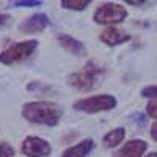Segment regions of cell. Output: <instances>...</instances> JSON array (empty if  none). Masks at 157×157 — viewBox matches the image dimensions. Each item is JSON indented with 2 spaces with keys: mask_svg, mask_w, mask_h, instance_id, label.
Masks as SVG:
<instances>
[{
  "mask_svg": "<svg viewBox=\"0 0 157 157\" xmlns=\"http://www.w3.org/2000/svg\"><path fill=\"white\" fill-rule=\"evenodd\" d=\"M93 146H94V141L91 138H85L80 143H77V145L68 148L60 157H85V155H88L91 152Z\"/></svg>",
  "mask_w": 157,
  "mask_h": 157,
  "instance_id": "11",
  "label": "cell"
},
{
  "mask_svg": "<svg viewBox=\"0 0 157 157\" xmlns=\"http://www.w3.org/2000/svg\"><path fill=\"white\" fill-rule=\"evenodd\" d=\"M47 25H49V17L44 13H36V14H32L30 17L24 19L19 24V32L21 33H39Z\"/></svg>",
  "mask_w": 157,
  "mask_h": 157,
  "instance_id": "7",
  "label": "cell"
},
{
  "mask_svg": "<svg viewBox=\"0 0 157 157\" xmlns=\"http://www.w3.org/2000/svg\"><path fill=\"white\" fill-rule=\"evenodd\" d=\"M14 155V148L10 143L0 140V157H13Z\"/></svg>",
  "mask_w": 157,
  "mask_h": 157,
  "instance_id": "14",
  "label": "cell"
},
{
  "mask_svg": "<svg viewBox=\"0 0 157 157\" xmlns=\"http://www.w3.org/2000/svg\"><path fill=\"white\" fill-rule=\"evenodd\" d=\"M124 135H126V130L123 127H118V129H113V130H110V132H107L105 135H104L102 141L107 148H115L124 140Z\"/></svg>",
  "mask_w": 157,
  "mask_h": 157,
  "instance_id": "12",
  "label": "cell"
},
{
  "mask_svg": "<svg viewBox=\"0 0 157 157\" xmlns=\"http://www.w3.org/2000/svg\"><path fill=\"white\" fill-rule=\"evenodd\" d=\"M8 19H10V16H8V14H0V27H2L3 24H6V22H8Z\"/></svg>",
  "mask_w": 157,
  "mask_h": 157,
  "instance_id": "19",
  "label": "cell"
},
{
  "mask_svg": "<svg viewBox=\"0 0 157 157\" xmlns=\"http://www.w3.org/2000/svg\"><path fill=\"white\" fill-rule=\"evenodd\" d=\"M38 47V41L30 39V41H21L10 46L3 52H0V63L3 64H13L29 58Z\"/></svg>",
  "mask_w": 157,
  "mask_h": 157,
  "instance_id": "4",
  "label": "cell"
},
{
  "mask_svg": "<svg viewBox=\"0 0 157 157\" xmlns=\"http://www.w3.org/2000/svg\"><path fill=\"white\" fill-rule=\"evenodd\" d=\"M127 17V11L123 5L120 3H102L96 11H94V22L96 24H118L123 22Z\"/></svg>",
  "mask_w": 157,
  "mask_h": 157,
  "instance_id": "5",
  "label": "cell"
},
{
  "mask_svg": "<svg viewBox=\"0 0 157 157\" xmlns=\"http://www.w3.org/2000/svg\"><path fill=\"white\" fill-rule=\"evenodd\" d=\"M63 109L55 102L36 101V102H27L22 107V116L33 124L55 126L58 124Z\"/></svg>",
  "mask_w": 157,
  "mask_h": 157,
  "instance_id": "1",
  "label": "cell"
},
{
  "mask_svg": "<svg viewBox=\"0 0 157 157\" xmlns=\"http://www.w3.org/2000/svg\"><path fill=\"white\" fill-rule=\"evenodd\" d=\"M57 39H58V44H60L63 49L69 50L71 54H74V55L82 57V55L86 54L85 46L78 41V39H75V38H72V36H69V35H58Z\"/></svg>",
  "mask_w": 157,
  "mask_h": 157,
  "instance_id": "10",
  "label": "cell"
},
{
  "mask_svg": "<svg viewBox=\"0 0 157 157\" xmlns=\"http://www.w3.org/2000/svg\"><path fill=\"white\" fill-rule=\"evenodd\" d=\"M146 110H148V115H149L151 118H154V120H157V99H152V101H151V102L148 104Z\"/></svg>",
  "mask_w": 157,
  "mask_h": 157,
  "instance_id": "17",
  "label": "cell"
},
{
  "mask_svg": "<svg viewBox=\"0 0 157 157\" xmlns=\"http://www.w3.org/2000/svg\"><path fill=\"white\" fill-rule=\"evenodd\" d=\"M141 96L143 98H151V99H157V86H146L141 90Z\"/></svg>",
  "mask_w": 157,
  "mask_h": 157,
  "instance_id": "15",
  "label": "cell"
},
{
  "mask_svg": "<svg viewBox=\"0 0 157 157\" xmlns=\"http://www.w3.org/2000/svg\"><path fill=\"white\" fill-rule=\"evenodd\" d=\"M116 107V98L112 94H98L80 99L74 104L75 110H80L85 113H98V112H105Z\"/></svg>",
  "mask_w": 157,
  "mask_h": 157,
  "instance_id": "3",
  "label": "cell"
},
{
  "mask_svg": "<svg viewBox=\"0 0 157 157\" xmlns=\"http://www.w3.org/2000/svg\"><path fill=\"white\" fill-rule=\"evenodd\" d=\"M99 38H101V41L105 43L107 46H118V44H123V43L130 39V36L126 32H123L120 29H115V27L105 29L99 35Z\"/></svg>",
  "mask_w": 157,
  "mask_h": 157,
  "instance_id": "9",
  "label": "cell"
},
{
  "mask_svg": "<svg viewBox=\"0 0 157 157\" xmlns=\"http://www.w3.org/2000/svg\"><path fill=\"white\" fill-rule=\"evenodd\" d=\"M22 152L27 157H46L52 152L50 145L41 137H27L22 141Z\"/></svg>",
  "mask_w": 157,
  "mask_h": 157,
  "instance_id": "6",
  "label": "cell"
},
{
  "mask_svg": "<svg viewBox=\"0 0 157 157\" xmlns=\"http://www.w3.org/2000/svg\"><path fill=\"white\" fill-rule=\"evenodd\" d=\"M148 145L145 140H130L115 154V157H141Z\"/></svg>",
  "mask_w": 157,
  "mask_h": 157,
  "instance_id": "8",
  "label": "cell"
},
{
  "mask_svg": "<svg viewBox=\"0 0 157 157\" xmlns=\"http://www.w3.org/2000/svg\"><path fill=\"white\" fill-rule=\"evenodd\" d=\"M151 135H152V138L157 141V123L151 126Z\"/></svg>",
  "mask_w": 157,
  "mask_h": 157,
  "instance_id": "18",
  "label": "cell"
},
{
  "mask_svg": "<svg viewBox=\"0 0 157 157\" xmlns=\"http://www.w3.org/2000/svg\"><path fill=\"white\" fill-rule=\"evenodd\" d=\"M146 157H157V152H149Z\"/></svg>",
  "mask_w": 157,
  "mask_h": 157,
  "instance_id": "20",
  "label": "cell"
},
{
  "mask_svg": "<svg viewBox=\"0 0 157 157\" xmlns=\"http://www.w3.org/2000/svg\"><path fill=\"white\" fill-rule=\"evenodd\" d=\"M90 5V0H61V6L68 10L82 11Z\"/></svg>",
  "mask_w": 157,
  "mask_h": 157,
  "instance_id": "13",
  "label": "cell"
},
{
  "mask_svg": "<svg viewBox=\"0 0 157 157\" xmlns=\"http://www.w3.org/2000/svg\"><path fill=\"white\" fill-rule=\"evenodd\" d=\"M14 6H39L41 2L39 0H17V2L13 3Z\"/></svg>",
  "mask_w": 157,
  "mask_h": 157,
  "instance_id": "16",
  "label": "cell"
},
{
  "mask_svg": "<svg viewBox=\"0 0 157 157\" xmlns=\"http://www.w3.org/2000/svg\"><path fill=\"white\" fill-rule=\"evenodd\" d=\"M104 72L105 71L99 64H96L94 61H88L78 72H74L69 75L68 83L80 91H90L99 83Z\"/></svg>",
  "mask_w": 157,
  "mask_h": 157,
  "instance_id": "2",
  "label": "cell"
}]
</instances>
